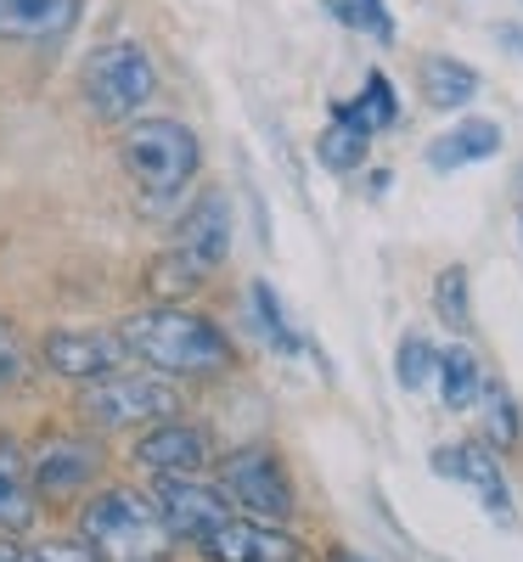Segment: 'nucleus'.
<instances>
[{"instance_id":"nucleus-1","label":"nucleus","mask_w":523,"mask_h":562,"mask_svg":"<svg viewBox=\"0 0 523 562\" xmlns=\"http://www.w3.org/2000/svg\"><path fill=\"white\" fill-rule=\"evenodd\" d=\"M119 333H124L135 360L175 371V378H209V371H225V360H231V344H225L220 326L192 315V310H175V304L124 315Z\"/></svg>"},{"instance_id":"nucleus-2","label":"nucleus","mask_w":523,"mask_h":562,"mask_svg":"<svg viewBox=\"0 0 523 562\" xmlns=\"http://www.w3.org/2000/svg\"><path fill=\"white\" fill-rule=\"evenodd\" d=\"M79 535L102 562H158L175 540L164 506L135 490H102L79 512Z\"/></svg>"},{"instance_id":"nucleus-3","label":"nucleus","mask_w":523,"mask_h":562,"mask_svg":"<svg viewBox=\"0 0 523 562\" xmlns=\"http://www.w3.org/2000/svg\"><path fill=\"white\" fill-rule=\"evenodd\" d=\"M119 158L147 198H169L198 175L203 147H198V135L175 119H135L119 140Z\"/></svg>"},{"instance_id":"nucleus-4","label":"nucleus","mask_w":523,"mask_h":562,"mask_svg":"<svg viewBox=\"0 0 523 562\" xmlns=\"http://www.w3.org/2000/svg\"><path fill=\"white\" fill-rule=\"evenodd\" d=\"M153 90H158V68L153 57L141 52L135 40H108L90 52L85 63V102L97 119L108 124H124L141 113V102H153Z\"/></svg>"},{"instance_id":"nucleus-5","label":"nucleus","mask_w":523,"mask_h":562,"mask_svg":"<svg viewBox=\"0 0 523 562\" xmlns=\"http://www.w3.org/2000/svg\"><path fill=\"white\" fill-rule=\"evenodd\" d=\"M180 411V394L169 383H153V378H102L90 383L85 394V416L97 422V428H135V422H158V416H175Z\"/></svg>"},{"instance_id":"nucleus-6","label":"nucleus","mask_w":523,"mask_h":562,"mask_svg":"<svg viewBox=\"0 0 523 562\" xmlns=\"http://www.w3.org/2000/svg\"><path fill=\"white\" fill-rule=\"evenodd\" d=\"M225 495L265 524L293 518V479H288V467H281L276 450H236L225 461Z\"/></svg>"},{"instance_id":"nucleus-7","label":"nucleus","mask_w":523,"mask_h":562,"mask_svg":"<svg viewBox=\"0 0 523 562\" xmlns=\"http://www.w3.org/2000/svg\"><path fill=\"white\" fill-rule=\"evenodd\" d=\"M40 355H45V366H52L57 378H79V383L119 378L124 360H135L124 333H102V326H63V333L45 338Z\"/></svg>"},{"instance_id":"nucleus-8","label":"nucleus","mask_w":523,"mask_h":562,"mask_svg":"<svg viewBox=\"0 0 523 562\" xmlns=\"http://www.w3.org/2000/svg\"><path fill=\"white\" fill-rule=\"evenodd\" d=\"M496 456H501V450H496V445H479V439L439 445V450H434V473L450 479V484H467L496 524H512V490H507V473H501Z\"/></svg>"},{"instance_id":"nucleus-9","label":"nucleus","mask_w":523,"mask_h":562,"mask_svg":"<svg viewBox=\"0 0 523 562\" xmlns=\"http://www.w3.org/2000/svg\"><path fill=\"white\" fill-rule=\"evenodd\" d=\"M175 254H186L203 276H214V270L231 259V198H225V186H209V192H198V203L180 214V225H175Z\"/></svg>"},{"instance_id":"nucleus-10","label":"nucleus","mask_w":523,"mask_h":562,"mask_svg":"<svg viewBox=\"0 0 523 562\" xmlns=\"http://www.w3.org/2000/svg\"><path fill=\"white\" fill-rule=\"evenodd\" d=\"M158 506H164L175 540H192V546H203V540L231 518L225 495L209 490V484H198L192 473H164V479H158Z\"/></svg>"},{"instance_id":"nucleus-11","label":"nucleus","mask_w":523,"mask_h":562,"mask_svg":"<svg viewBox=\"0 0 523 562\" xmlns=\"http://www.w3.org/2000/svg\"><path fill=\"white\" fill-rule=\"evenodd\" d=\"M198 551L209 562H299L304 546L288 529L265 524V518H225Z\"/></svg>"},{"instance_id":"nucleus-12","label":"nucleus","mask_w":523,"mask_h":562,"mask_svg":"<svg viewBox=\"0 0 523 562\" xmlns=\"http://www.w3.org/2000/svg\"><path fill=\"white\" fill-rule=\"evenodd\" d=\"M130 456L153 473H198V467H209V439L192 422H158L147 439H135Z\"/></svg>"},{"instance_id":"nucleus-13","label":"nucleus","mask_w":523,"mask_h":562,"mask_svg":"<svg viewBox=\"0 0 523 562\" xmlns=\"http://www.w3.org/2000/svg\"><path fill=\"white\" fill-rule=\"evenodd\" d=\"M501 153V124L496 119H461L456 130H445L434 147H427V164L439 175H456V169H472V164H490Z\"/></svg>"},{"instance_id":"nucleus-14","label":"nucleus","mask_w":523,"mask_h":562,"mask_svg":"<svg viewBox=\"0 0 523 562\" xmlns=\"http://www.w3.org/2000/svg\"><path fill=\"white\" fill-rule=\"evenodd\" d=\"M79 18V0H0V34L7 40H57Z\"/></svg>"},{"instance_id":"nucleus-15","label":"nucleus","mask_w":523,"mask_h":562,"mask_svg":"<svg viewBox=\"0 0 523 562\" xmlns=\"http://www.w3.org/2000/svg\"><path fill=\"white\" fill-rule=\"evenodd\" d=\"M416 85H422V102L439 108V113H461L472 97H479V74H472L461 57H422L416 68Z\"/></svg>"},{"instance_id":"nucleus-16","label":"nucleus","mask_w":523,"mask_h":562,"mask_svg":"<svg viewBox=\"0 0 523 562\" xmlns=\"http://www.w3.org/2000/svg\"><path fill=\"white\" fill-rule=\"evenodd\" d=\"M90 473H97V450H90L85 439H52L40 456H34V484L45 495H68L79 490Z\"/></svg>"},{"instance_id":"nucleus-17","label":"nucleus","mask_w":523,"mask_h":562,"mask_svg":"<svg viewBox=\"0 0 523 562\" xmlns=\"http://www.w3.org/2000/svg\"><path fill=\"white\" fill-rule=\"evenodd\" d=\"M485 366H479V355L472 349H461V344H450L445 355H439V400L450 405V411H472L485 400Z\"/></svg>"},{"instance_id":"nucleus-18","label":"nucleus","mask_w":523,"mask_h":562,"mask_svg":"<svg viewBox=\"0 0 523 562\" xmlns=\"http://www.w3.org/2000/svg\"><path fill=\"white\" fill-rule=\"evenodd\" d=\"M332 113H344V119H355L366 135H377V130H389L394 119H400V97H394V85H389V74H366V85H360V97H349V102H332Z\"/></svg>"},{"instance_id":"nucleus-19","label":"nucleus","mask_w":523,"mask_h":562,"mask_svg":"<svg viewBox=\"0 0 523 562\" xmlns=\"http://www.w3.org/2000/svg\"><path fill=\"white\" fill-rule=\"evenodd\" d=\"M34 524V490H29V467L12 445H0V529L18 535Z\"/></svg>"},{"instance_id":"nucleus-20","label":"nucleus","mask_w":523,"mask_h":562,"mask_svg":"<svg viewBox=\"0 0 523 562\" xmlns=\"http://www.w3.org/2000/svg\"><path fill=\"white\" fill-rule=\"evenodd\" d=\"M366 147H371V135H366L355 119L332 113V124H326V130H321V140H315V158H321L332 175H349V169H360V164H366Z\"/></svg>"},{"instance_id":"nucleus-21","label":"nucleus","mask_w":523,"mask_h":562,"mask_svg":"<svg viewBox=\"0 0 523 562\" xmlns=\"http://www.w3.org/2000/svg\"><path fill=\"white\" fill-rule=\"evenodd\" d=\"M439 355H445V349H434L422 333H405L400 349H394V383H400L405 394H416V389H427V383H439Z\"/></svg>"},{"instance_id":"nucleus-22","label":"nucleus","mask_w":523,"mask_h":562,"mask_svg":"<svg viewBox=\"0 0 523 562\" xmlns=\"http://www.w3.org/2000/svg\"><path fill=\"white\" fill-rule=\"evenodd\" d=\"M485 445H496V450H512L518 439H523V416H518V400H512V389L507 383H485Z\"/></svg>"},{"instance_id":"nucleus-23","label":"nucleus","mask_w":523,"mask_h":562,"mask_svg":"<svg viewBox=\"0 0 523 562\" xmlns=\"http://www.w3.org/2000/svg\"><path fill=\"white\" fill-rule=\"evenodd\" d=\"M254 315H259V333L276 355H304V338L293 333V321L281 310V299L270 293V281H254Z\"/></svg>"},{"instance_id":"nucleus-24","label":"nucleus","mask_w":523,"mask_h":562,"mask_svg":"<svg viewBox=\"0 0 523 562\" xmlns=\"http://www.w3.org/2000/svg\"><path fill=\"white\" fill-rule=\"evenodd\" d=\"M434 310L450 333H472V288H467V270L461 265H445L439 281H434Z\"/></svg>"},{"instance_id":"nucleus-25","label":"nucleus","mask_w":523,"mask_h":562,"mask_svg":"<svg viewBox=\"0 0 523 562\" xmlns=\"http://www.w3.org/2000/svg\"><path fill=\"white\" fill-rule=\"evenodd\" d=\"M203 270L192 265V259H186V254H164V259H153V270H147V288L158 293V299H186V293H198L203 288Z\"/></svg>"},{"instance_id":"nucleus-26","label":"nucleus","mask_w":523,"mask_h":562,"mask_svg":"<svg viewBox=\"0 0 523 562\" xmlns=\"http://www.w3.org/2000/svg\"><path fill=\"white\" fill-rule=\"evenodd\" d=\"M23 378H29V355L18 344V326L0 321V389H18Z\"/></svg>"},{"instance_id":"nucleus-27","label":"nucleus","mask_w":523,"mask_h":562,"mask_svg":"<svg viewBox=\"0 0 523 562\" xmlns=\"http://www.w3.org/2000/svg\"><path fill=\"white\" fill-rule=\"evenodd\" d=\"M29 562H102L90 546H68V540H45L29 551Z\"/></svg>"},{"instance_id":"nucleus-28","label":"nucleus","mask_w":523,"mask_h":562,"mask_svg":"<svg viewBox=\"0 0 523 562\" xmlns=\"http://www.w3.org/2000/svg\"><path fill=\"white\" fill-rule=\"evenodd\" d=\"M321 7L338 18V23H349V29H371V18H366V7L360 0H321Z\"/></svg>"},{"instance_id":"nucleus-29","label":"nucleus","mask_w":523,"mask_h":562,"mask_svg":"<svg viewBox=\"0 0 523 562\" xmlns=\"http://www.w3.org/2000/svg\"><path fill=\"white\" fill-rule=\"evenodd\" d=\"M360 7H366V18H371V34H377V40H394V18H389L383 0H360Z\"/></svg>"},{"instance_id":"nucleus-30","label":"nucleus","mask_w":523,"mask_h":562,"mask_svg":"<svg viewBox=\"0 0 523 562\" xmlns=\"http://www.w3.org/2000/svg\"><path fill=\"white\" fill-rule=\"evenodd\" d=\"M496 40L507 45V52H518V57H523V23H501V29H496Z\"/></svg>"},{"instance_id":"nucleus-31","label":"nucleus","mask_w":523,"mask_h":562,"mask_svg":"<svg viewBox=\"0 0 523 562\" xmlns=\"http://www.w3.org/2000/svg\"><path fill=\"white\" fill-rule=\"evenodd\" d=\"M0 562H29V551H18L12 540H0Z\"/></svg>"},{"instance_id":"nucleus-32","label":"nucleus","mask_w":523,"mask_h":562,"mask_svg":"<svg viewBox=\"0 0 523 562\" xmlns=\"http://www.w3.org/2000/svg\"><path fill=\"white\" fill-rule=\"evenodd\" d=\"M344 562H355V557H344Z\"/></svg>"}]
</instances>
